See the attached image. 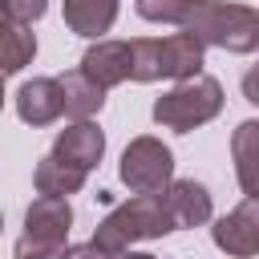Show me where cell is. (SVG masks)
<instances>
[{
    "mask_svg": "<svg viewBox=\"0 0 259 259\" xmlns=\"http://www.w3.org/2000/svg\"><path fill=\"white\" fill-rule=\"evenodd\" d=\"M182 28L202 49H223V53H235V57H247V53L259 49V12L251 4L198 0L182 16Z\"/></svg>",
    "mask_w": 259,
    "mask_h": 259,
    "instance_id": "obj_1",
    "label": "cell"
},
{
    "mask_svg": "<svg viewBox=\"0 0 259 259\" xmlns=\"http://www.w3.org/2000/svg\"><path fill=\"white\" fill-rule=\"evenodd\" d=\"M174 227H170V214H166V202H162V190L158 194H134L125 202H117L97 227H93V247H101L105 255H117V251H130L134 243H150V239H166Z\"/></svg>",
    "mask_w": 259,
    "mask_h": 259,
    "instance_id": "obj_2",
    "label": "cell"
},
{
    "mask_svg": "<svg viewBox=\"0 0 259 259\" xmlns=\"http://www.w3.org/2000/svg\"><path fill=\"white\" fill-rule=\"evenodd\" d=\"M227 97H223V81L210 77V73H198V77H186V81H174L158 101H154V121L162 130H174V134H190L206 121H214L223 113Z\"/></svg>",
    "mask_w": 259,
    "mask_h": 259,
    "instance_id": "obj_3",
    "label": "cell"
},
{
    "mask_svg": "<svg viewBox=\"0 0 259 259\" xmlns=\"http://www.w3.org/2000/svg\"><path fill=\"white\" fill-rule=\"evenodd\" d=\"M73 231V206L57 194H36L24 210V235L16 239V259H61Z\"/></svg>",
    "mask_w": 259,
    "mask_h": 259,
    "instance_id": "obj_4",
    "label": "cell"
},
{
    "mask_svg": "<svg viewBox=\"0 0 259 259\" xmlns=\"http://www.w3.org/2000/svg\"><path fill=\"white\" fill-rule=\"evenodd\" d=\"M117 178H121V186L130 194H158L174 178V150L154 134H138L121 150Z\"/></svg>",
    "mask_w": 259,
    "mask_h": 259,
    "instance_id": "obj_5",
    "label": "cell"
},
{
    "mask_svg": "<svg viewBox=\"0 0 259 259\" xmlns=\"http://www.w3.org/2000/svg\"><path fill=\"white\" fill-rule=\"evenodd\" d=\"M210 223H214L210 227V239H214V247L223 255H231V259L259 255V198H247L243 194V202L235 210H227V214H219Z\"/></svg>",
    "mask_w": 259,
    "mask_h": 259,
    "instance_id": "obj_6",
    "label": "cell"
},
{
    "mask_svg": "<svg viewBox=\"0 0 259 259\" xmlns=\"http://www.w3.org/2000/svg\"><path fill=\"white\" fill-rule=\"evenodd\" d=\"M162 202H166L174 231H194L214 219V198H210L206 182H198V178H170L162 190Z\"/></svg>",
    "mask_w": 259,
    "mask_h": 259,
    "instance_id": "obj_7",
    "label": "cell"
},
{
    "mask_svg": "<svg viewBox=\"0 0 259 259\" xmlns=\"http://www.w3.org/2000/svg\"><path fill=\"white\" fill-rule=\"evenodd\" d=\"M53 158L89 174V170L101 166V158H105V130H101L93 117L69 121V125L57 130V138H53Z\"/></svg>",
    "mask_w": 259,
    "mask_h": 259,
    "instance_id": "obj_8",
    "label": "cell"
},
{
    "mask_svg": "<svg viewBox=\"0 0 259 259\" xmlns=\"http://www.w3.org/2000/svg\"><path fill=\"white\" fill-rule=\"evenodd\" d=\"M97 89H117L121 81H130V45L125 40H109V36H101V40H93L89 49H85V57H81V65H77Z\"/></svg>",
    "mask_w": 259,
    "mask_h": 259,
    "instance_id": "obj_9",
    "label": "cell"
},
{
    "mask_svg": "<svg viewBox=\"0 0 259 259\" xmlns=\"http://www.w3.org/2000/svg\"><path fill=\"white\" fill-rule=\"evenodd\" d=\"M16 113L32 130L53 125L61 117V85H57V77H32V81H24L16 89Z\"/></svg>",
    "mask_w": 259,
    "mask_h": 259,
    "instance_id": "obj_10",
    "label": "cell"
},
{
    "mask_svg": "<svg viewBox=\"0 0 259 259\" xmlns=\"http://www.w3.org/2000/svg\"><path fill=\"white\" fill-rule=\"evenodd\" d=\"M158 61H162V77L166 81H186V77H198L202 73L206 49L182 28V32L158 36Z\"/></svg>",
    "mask_w": 259,
    "mask_h": 259,
    "instance_id": "obj_11",
    "label": "cell"
},
{
    "mask_svg": "<svg viewBox=\"0 0 259 259\" xmlns=\"http://www.w3.org/2000/svg\"><path fill=\"white\" fill-rule=\"evenodd\" d=\"M61 16L69 32L85 40H101L117 20V0H61Z\"/></svg>",
    "mask_w": 259,
    "mask_h": 259,
    "instance_id": "obj_12",
    "label": "cell"
},
{
    "mask_svg": "<svg viewBox=\"0 0 259 259\" xmlns=\"http://www.w3.org/2000/svg\"><path fill=\"white\" fill-rule=\"evenodd\" d=\"M231 158H235V178L247 198H259V121L247 117L231 134Z\"/></svg>",
    "mask_w": 259,
    "mask_h": 259,
    "instance_id": "obj_13",
    "label": "cell"
},
{
    "mask_svg": "<svg viewBox=\"0 0 259 259\" xmlns=\"http://www.w3.org/2000/svg\"><path fill=\"white\" fill-rule=\"evenodd\" d=\"M57 85H61V113H65V117L81 121V117H97V113H101V105H105V89H97L81 69L61 73Z\"/></svg>",
    "mask_w": 259,
    "mask_h": 259,
    "instance_id": "obj_14",
    "label": "cell"
},
{
    "mask_svg": "<svg viewBox=\"0 0 259 259\" xmlns=\"http://www.w3.org/2000/svg\"><path fill=\"white\" fill-rule=\"evenodd\" d=\"M32 57H36V32H32V24L4 20L0 24V77L20 73L24 65H32Z\"/></svg>",
    "mask_w": 259,
    "mask_h": 259,
    "instance_id": "obj_15",
    "label": "cell"
},
{
    "mask_svg": "<svg viewBox=\"0 0 259 259\" xmlns=\"http://www.w3.org/2000/svg\"><path fill=\"white\" fill-rule=\"evenodd\" d=\"M32 186H36V194H57V198H69V194H77V190L85 186V170L65 166V162H57L53 154H45V158L32 166Z\"/></svg>",
    "mask_w": 259,
    "mask_h": 259,
    "instance_id": "obj_16",
    "label": "cell"
},
{
    "mask_svg": "<svg viewBox=\"0 0 259 259\" xmlns=\"http://www.w3.org/2000/svg\"><path fill=\"white\" fill-rule=\"evenodd\" d=\"M130 45V81L154 85L162 81V61H158V36H134Z\"/></svg>",
    "mask_w": 259,
    "mask_h": 259,
    "instance_id": "obj_17",
    "label": "cell"
},
{
    "mask_svg": "<svg viewBox=\"0 0 259 259\" xmlns=\"http://www.w3.org/2000/svg\"><path fill=\"white\" fill-rule=\"evenodd\" d=\"M190 4H198V0H134L138 16L150 20V24H182Z\"/></svg>",
    "mask_w": 259,
    "mask_h": 259,
    "instance_id": "obj_18",
    "label": "cell"
},
{
    "mask_svg": "<svg viewBox=\"0 0 259 259\" xmlns=\"http://www.w3.org/2000/svg\"><path fill=\"white\" fill-rule=\"evenodd\" d=\"M4 12L16 20V24H36L45 12H49V0H0Z\"/></svg>",
    "mask_w": 259,
    "mask_h": 259,
    "instance_id": "obj_19",
    "label": "cell"
},
{
    "mask_svg": "<svg viewBox=\"0 0 259 259\" xmlns=\"http://www.w3.org/2000/svg\"><path fill=\"white\" fill-rule=\"evenodd\" d=\"M61 259H109V255L101 247H93V243H73V247L61 251Z\"/></svg>",
    "mask_w": 259,
    "mask_h": 259,
    "instance_id": "obj_20",
    "label": "cell"
},
{
    "mask_svg": "<svg viewBox=\"0 0 259 259\" xmlns=\"http://www.w3.org/2000/svg\"><path fill=\"white\" fill-rule=\"evenodd\" d=\"M109 259H158V255H150V251H117V255H109Z\"/></svg>",
    "mask_w": 259,
    "mask_h": 259,
    "instance_id": "obj_21",
    "label": "cell"
},
{
    "mask_svg": "<svg viewBox=\"0 0 259 259\" xmlns=\"http://www.w3.org/2000/svg\"><path fill=\"white\" fill-rule=\"evenodd\" d=\"M4 20H12V16H8V12H4V4H0V24H4Z\"/></svg>",
    "mask_w": 259,
    "mask_h": 259,
    "instance_id": "obj_22",
    "label": "cell"
},
{
    "mask_svg": "<svg viewBox=\"0 0 259 259\" xmlns=\"http://www.w3.org/2000/svg\"><path fill=\"white\" fill-rule=\"evenodd\" d=\"M0 109H4V77H0Z\"/></svg>",
    "mask_w": 259,
    "mask_h": 259,
    "instance_id": "obj_23",
    "label": "cell"
},
{
    "mask_svg": "<svg viewBox=\"0 0 259 259\" xmlns=\"http://www.w3.org/2000/svg\"><path fill=\"white\" fill-rule=\"evenodd\" d=\"M0 231H4V214H0Z\"/></svg>",
    "mask_w": 259,
    "mask_h": 259,
    "instance_id": "obj_24",
    "label": "cell"
}]
</instances>
